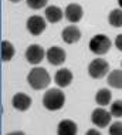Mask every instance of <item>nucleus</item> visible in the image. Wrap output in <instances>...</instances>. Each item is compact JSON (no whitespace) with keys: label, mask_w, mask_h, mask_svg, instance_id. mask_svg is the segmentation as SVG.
I'll use <instances>...</instances> for the list:
<instances>
[{"label":"nucleus","mask_w":122,"mask_h":135,"mask_svg":"<svg viewBox=\"0 0 122 135\" xmlns=\"http://www.w3.org/2000/svg\"><path fill=\"white\" fill-rule=\"evenodd\" d=\"M74 80V75H72V71L68 70V68H60L54 75V83L57 84L60 88H65L68 87L70 84L72 83Z\"/></svg>","instance_id":"nucleus-12"},{"label":"nucleus","mask_w":122,"mask_h":135,"mask_svg":"<svg viewBox=\"0 0 122 135\" xmlns=\"http://www.w3.org/2000/svg\"><path fill=\"white\" fill-rule=\"evenodd\" d=\"M9 2H12V3H18V2H21V0H9Z\"/></svg>","instance_id":"nucleus-26"},{"label":"nucleus","mask_w":122,"mask_h":135,"mask_svg":"<svg viewBox=\"0 0 122 135\" xmlns=\"http://www.w3.org/2000/svg\"><path fill=\"white\" fill-rule=\"evenodd\" d=\"M106 83H108L109 87L116 90H122V68L121 70H112L108 74V78H106Z\"/></svg>","instance_id":"nucleus-15"},{"label":"nucleus","mask_w":122,"mask_h":135,"mask_svg":"<svg viewBox=\"0 0 122 135\" xmlns=\"http://www.w3.org/2000/svg\"><path fill=\"white\" fill-rule=\"evenodd\" d=\"M0 54H2V60L3 61H10L16 54V50H14V46L7 40H3L2 44H0Z\"/></svg>","instance_id":"nucleus-16"},{"label":"nucleus","mask_w":122,"mask_h":135,"mask_svg":"<svg viewBox=\"0 0 122 135\" xmlns=\"http://www.w3.org/2000/svg\"><path fill=\"white\" fill-rule=\"evenodd\" d=\"M118 4H119V9H122V0H118Z\"/></svg>","instance_id":"nucleus-25"},{"label":"nucleus","mask_w":122,"mask_h":135,"mask_svg":"<svg viewBox=\"0 0 122 135\" xmlns=\"http://www.w3.org/2000/svg\"><path fill=\"white\" fill-rule=\"evenodd\" d=\"M26 3H27V6L30 7V9L40 10V9H43V7L47 6L48 0H26Z\"/></svg>","instance_id":"nucleus-20"},{"label":"nucleus","mask_w":122,"mask_h":135,"mask_svg":"<svg viewBox=\"0 0 122 135\" xmlns=\"http://www.w3.org/2000/svg\"><path fill=\"white\" fill-rule=\"evenodd\" d=\"M109 112L112 114V117L115 118H121L122 117V100H116L114 103H111Z\"/></svg>","instance_id":"nucleus-19"},{"label":"nucleus","mask_w":122,"mask_h":135,"mask_svg":"<svg viewBox=\"0 0 122 135\" xmlns=\"http://www.w3.org/2000/svg\"><path fill=\"white\" fill-rule=\"evenodd\" d=\"M31 98L30 95H27V94L24 93H17L14 94L13 98H12V105L14 109H17V111H27L28 108L31 107Z\"/></svg>","instance_id":"nucleus-11"},{"label":"nucleus","mask_w":122,"mask_h":135,"mask_svg":"<svg viewBox=\"0 0 122 135\" xmlns=\"http://www.w3.org/2000/svg\"><path fill=\"white\" fill-rule=\"evenodd\" d=\"M27 83L33 90H44L50 85L51 77L48 71L43 67H34L31 68L27 74Z\"/></svg>","instance_id":"nucleus-1"},{"label":"nucleus","mask_w":122,"mask_h":135,"mask_svg":"<svg viewBox=\"0 0 122 135\" xmlns=\"http://www.w3.org/2000/svg\"><path fill=\"white\" fill-rule=\"evenodd\" d=\"M64 16L70 23H78L84 16L82 6L78 4V3H70L64 10Z\"/></svg>","instance_id":"nucleus-9"},{"label":"nucleus","mask_w":122,"mask_h":135,"mask_svg":"<svg viewBox=\"0 0 122 135\" xmlns=\"http://www.w3.org/2000/svg\"><path fill=\"white\" fill-rule=\"evenodd\" d=\"M109 135H122V122L115 121L109 125Z\"/></svg>","instance_id":"nucleus-21"},{"label":"nucleus","mask_w":122,"mask_h":135,"mask_svg":"<svg viewBox=\"0 0 122 135\" xmlns=\"http://www.w3.org/2000/svg\"><path fill=\"white\" fill-rule=\"evenodd\" d=\"M6 135H26V134L23 132V131H12V132H9Z\"/></svg>","instance_id":"nucleus-24"},{"label":"nucleus","mask_w":122,"mask_h":135,"mask_svg":"<svg viewBox=\"0 0 122 135\" xmlns=\"http://www.w3.org/2000/svg\"><path fill=\"white\" fill-rule=\"evenodd\" d=\"M114 44H115V47L119 50V51H122V34H118V36H116Z\"/></svg>","instance_id":"nucleus-22"},{"label":"nucleus","mask_w":122,"mask_h":135,"mask_svg":"<svg viewBox=\"0 0 122 135\" xmlns=\"http://www.w3.org/2000/svg\"><path fill=\"white\" fill-rule=\"evenodd\" d=\"M61 38H62V41L67 43V44H74V43H77L81 40V30L75 26V24L67 26L61 31Z\"/></svg>","instance_id":"nucleus-10"},{"label":"nucleus","mask_w":122,"mask_h":135,"mask_svg":"<svg viewBox=\"0 0 122 135\" xmlns=\"http://www.w3.org/2000/svg\"><path fill=\"white\" fill-rule=\"evenodd\" d=\"M46 58L51 65H61V64H64L65 58H67V53L61 47L53 46L46 51Z\"/></svg>","instance_id":"nucleus-8"},{"label":"nucleus","mask_w":122,"mask_h":135,"mask_svg":"<svg viewBox=\"0 0 122 135\" xmlns=\"http://www.w3.org/2000/svg\"><path fill=\"white\" fill-rule=\"evenodd\" d=\"M27 63H30L33 65L40 64L41 61L46 58V51L40 44H31L26 49V54H24Z\"/></svg>","instance_id":"nucleus-5"},{"label":"nucleus","mask_w":122,"mask_h":135,"mask_svg":"<svg viewBox=\"0 0 122 135\" xmlns=\"http://www.w3.org/2000/svg\"><path fill=\"white\" fill-rule=\"evenodd\" d=\"M85 135H102V134L99 132L98 129H95V128H91V129H88L87 132H85Z\"/></svg>","instance_id":"nucleus-23"},{"label":"nucleus","mask_w":122,"mask_h":135,"mask_svg":"<svg viewBox=\"0 0 122 135\" xmlns=\"http://www.w3.org/2000/svg\"><path fill=\"white\" fill-rule=\"evenodd\" d=\"M44 17L48 23H58L61 21V19L64 17V12L60 9L58 6H47L46 12H44Z\"/></svg>","instance_id":"nucleus-14"},{"label":"nucleus","mask_w":122,"mask_h":135,"mask_svg":"<svg viewBox=\"0 0 122 135\" xmlns=\"http://www.w3.org/2000/svg\"><path fill=\"white\" fill-rule=\"evenodd\" d=\"M111 100H112V93H111L108 88H101V90L97 91V94H95V103L98 105H101V107L109 105Z\"/></svg>","instance_id":"nucleus-17"},{"label":"nucleus","mask_w":122,"mask_h":135,"mask_svg":"<svg viewBox=\"0 0 122 135\" xmlns=\"http://www.w3.org/2000/svg\"><path fill=\"white\" fill-rule=\"evenodd\" d=\"M65 95L60 88H50L43 95V105L48 111H58L64 107Z\"/></svg>","instance_id":"nucleus-2"},{"label":"nucleus","mask_w":122,"mask_h":135,"mask_svg":"<svg viewBox=\"0 0 122 135\" xmlns=\"http://www.w3.org/2000/svg\"><path fill=\"white\" fill-rule=\"evenodd\" d=\"M108 73H109L108 61L104 60V58H101V57L94 58L90 63V65H88V74H90V77H92V78L99 80V78L105 77Z\"/></svg>","instance_id":"nucleus-4"},{"label":"nucleus","mask_w":122,"mask_h":135,"mask_svg":"<svg viewBox=\"0 0 122 135\" xmlns=\"http://www.w3.org/2000/svg\"><path fill=\"white\" fill-rule=\"evenodd\" d=\"M111 46H112V41L108 36L105 34H97L94 36L90 43H88V47H90V51L94 53L95 56H104L109 51Z\"/></svg>","instance_id":"nucleus-3"},{"label":"nucleus","mask_w":122,"mask_h":135,"mask_svg":"<svg viewBox=\"0 0 122 135\" xmlns=\"http://www.w3.org/2000/svg\"><path fill=\"white\" fill-rule=\"evenodd\" d=\"M121 67H122V63H121Z\"/></svg>","instance_id":"nucleus-27"},{"label":"nucleus","mask_w":122,"mask_h":135,"mask_svg":"<svg viewBox=\"0 0 122 135\" xmlns=\"http://www.w3.org/2000/svg\"><path fill=\"white\" fill-rule=\"evenodd\" d=\"M78 127L72 119H61L57 127V135H77Z\"/></svg>","instance_id":"nucleus-13"},{"label":"nucleus","mask_w":122,"mask_h":135,"mask_svg":"<svg viewBox=\"0 0 122 135\" xmlns=\"http://www.w3.org/2000/svg\"><path fill=\"white\" fill-rule=\"evenodd\" d=\"M108 21L112 27L119 28L122 27V9H114L108 14Z\"/></svg>","instance_id":"nucleus-18"},{"label":"nucleus","mask_w":122,"mask_h":135,"mask_svg":"<svg viewBox=\"0 0 122 135\" xmlns=\"http://www.w3.org/2000/svg\"><path fill=\"white\" fill-rule=\"evenodd\" d=\"M111 119H112V114L108 112L104 107L95 108L91 114V122L94 125L99 127V128H105L111 124Z\"/></svg>","instance_id":"nucleus-6"},{"label":"nucleus","mask_w":122,"mask_h":135,"mask_svg":"<svg viewBox=\"0 0 122 135\" xmlns=\"http://www.w3.org/2000/svg\"><path fill=\"white\" fill-rule=\"evenodd\" d=\"M46 17H41L38 14H34V16H30L27 19V23H26V27L30 31V34L33 36H40L41 33L46 30L47 23H46Z\"/></svg>","instance_id":"nucleus-7"}]
</instances>
